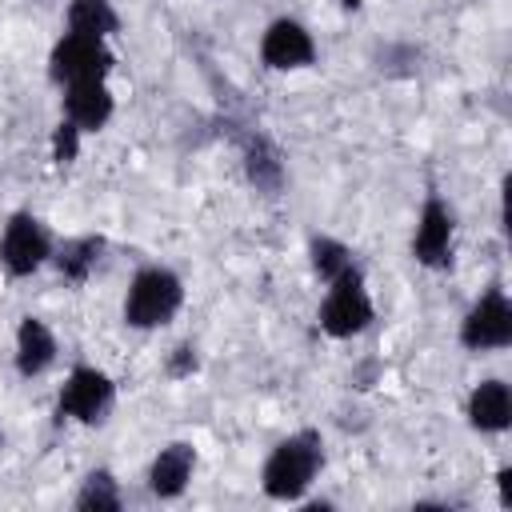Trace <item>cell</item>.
Instances as JSON below:
<instances>
[{"mask_svg":"<svg viewBox=\"0 0 512 512\" xmlns=\"http://www.w3.org/2000/svg\"><path fill=\"white\" fill-rule=\"evenodd\" d=\"M64 28L96 40H112L120 32V8L112 0H68Z\"/></svg>","mask_w":512,"mask_h":512,"instance_id":"cell-16","label":"cell"},{"mask_svg":"<svg viewBox=\"0 0 512 512\" xmlns=\"http://www.w3.org/2000/svg\"><path fill=\"white\" fill-rule=\"evenodd\" d=\"M508 480H512V468L504 464V468L496 472V484H500V504H504V508L512 504V484H508Z\"/></svg>","mask_w":512,"mask_h":512,"instance_id":"cell-21","label":"cell"},{"mask_svg":"<svg viewBox=\"0 0 512 512\" xmlns=\"http://www.w3.org/2000/svg\"><path fill=\"white\" fill-rule=\"evenodd\" d=\"M60 116L68 124H76L84 136H96L112 124L116 116V96L108 88V80H84V84H68L60 96Z\"/></svg>","mask_w":512,"mask_h":512,"instance_id":"cell-13","label":"cell"},{"mask_svg":"<svg viewBox=\"0 0 512 512\" xmlns=\"http://www.w3.org/2000/svg\"><path fill=\"white\" fill-rule=\"evenodd\" d=\"M352 264H356V252H352L344 240H336V236H328V232H312V236H308V268H312V276H316L320 284H332V280L344 276Z\"/></svg>","mask_w":512,"mask_h":512,"instance_id":"cell-17","label":"cell"},{"mask_svg":"<svg viewBox=\"0 0 512 512\" xmlns=\"http://www.w3.org/2000/svg\"><path fill=\"white\" fill-rule=\"evenodd\" d=\"M412 260L428 272H448L456 256V212L440 192H428L412 224Z\"/></svg>","mask_w":512,"mask_h":512,"instance_id":"cell-8","label":"cell"},{"mask_svg":"<svg viewBox=\"0 0 512 512\" xmlns=\"http://www.w3.org/2000/svg\"><path fill=\"white\" fill-rule=\"evenodd\" d=\"M0 448H4V432H0Z\"/></svg>","mask_w":512,"mask_h":512,"instance_id":"cell-22","label":"cell"},{"mask_svg":"<svg viewBox=\"0 0 512 512\" xmlns=\"http://www.w3.org/2000/svg\"><path fill=\"white\" fill-rule=\"evenodd\" d=\"M164 372L168 380H188L192 372H200V348L192 340H180L168 356H164Z\"/></svg>","mask_w":512,"mask_h":512,"instance_id":"cell-20","label":"cell"},{"mask_svg":"<svg viewBox=\"0 0 512 512\" xmlns=\"http://www.w3.org/2000/svg\"><path fill=\"white\" fill-rule=\"evenodd\" d=\"M456 340L460 348L476 352V356H488V352H504L512 344V300L500 284H488L460 316V328H456Z\"/></svg>","mask_w":512,"mask_h":512,"instance_id":"cell-6","label":"cell"},{"mask_svg":"<svg viewBox=\"0 0 512 512\" xmlns=\"http://www.w3.org/2000/svg\"><path fill=\"white\" fill-rule=\"evenodd\" d=\"M184 300H188V288L172 264H140L128 276V288L120 296V320L132 332H156L180 316Z\"/></svg>","mask_w":512,"mask_h":512,"instance_id":"cell-2","label":"cell"},{"mask_svg":"<svg viewBox=\"0 0 512 512\" xmlns=\"http://www.w3.org/2000/svg\"><path fill=\"white\" fill-rule=\"evenodd\" d=\"M316 324L328 340H356L376 324V304H372V292H368V280H364L360 264H352L344 276L324 284Z\"/></svg>","mask_w":512,"mask_h":512,"instance_id":"cell-3","label":"cell"},{"mask_svg":"<svg viewBox=\"0 0 512 512\" xmlns=\"http://www.w3.org/2000/svg\"><path fill=\"white\" fill-rule=\"evenodd\" d=\"M60 360V340L52 332V324L44 316H20L16 332H12V364L24 380H40L56 368Z\"/></svg>","mask_w":512,"mask_h":512,"instance_id":"cell-10","label":"cell"},{"mask_svg":"<svg viewBox=\"0 0 512 512\" xmlns=\"http://www.w3.org/2000/svg\"><path fill=\"white\" fill-rule=\"evenodd\" d=\"M196 476V444L192 440H168L148 460L144 484L156 500H180Z\"/></svg>","mask_w":512,"mask_h":512,"instance_id":"cell-11","label":"cell"},{"mask_svg":"<svg viewBox=\"0 0 512 512\" xmlns=\"http://www.w3.org/2000/svg\"><path fill=\"white\" fill-rule=\"evenodd\" d=\"M108 252V240L100 232H80V236H68V240H56V252H52V268L64 284H84L92 280V272L100 268Z\"/></svg>","mask_w":512,"mask_h":512,"instance_id":"cell-14","label":"cell"},{"mask_svg":"<svg viewBox=\"0 0 512 512\" xmlns=\"http://www.w3.org/2000/svg\"><path fill=\"white\" fill-rule=\"evenodd\" d=\"M240 160H244V176H248V184L256 192H268L272 196V192L284 188V176H288L284 156H280V148L264 132H248L240 140Z\"/></svg>","mask_w":512,"mask_h":512,"instance_id":"cell-15","label":"cell"},{"mask_svg":"<svg viewBox=\"0 0 512 512\" xmlns=\"http://www.w3.org/2000/svg\"><path fill=\"white\" fill-rule=\"evenodd\" d=\"M256 52H260V64L268 72H304V68L316 64V52L320 48H316V36H312V28L304 20H296V16H272L264 24V32H260Z\"/></svg>","mask_w":512,"mask_h":512,"instance_id":"cell-9","label":"cell"},{"mask_svg":"<svg viewBox=\"0 0 512 512\" xmlns=\"http://www.w3.org/2000/svg\"><path fill=\"white\" fill-rule=\"evenodd\" d=\"M464 420L480 436H504L512 428V388L500 376H484L464 396Z\"/></svg>","mask_w":512,"mask_h":512,"instance_id":"cell-12","label":"cell"},{"mask_svg":"<svg viewBox=\"0 0 512 512\" xmlns=\"http://www.w3.org/2000/svg\"><path fill=\"white\" fill-rule=\"evenodd\" d=\"M324 472V436L316 428H296L280 436L260 464V492L276 504H300Z\"/></svg>","mask_w":512,"mask_h":512,"instance_id":"cell-1","label":"cell"},{"mask_svg":"<svg viewBox=\"0 0 512 512\" xmlns=\"http://www.w3.org/2000/svg\"><path fill=\"white\" fill-rule=\"evenodd\" d=\"M112 68H116V52L108 40H96V36L64 32L48 48V80L56 88L84 84V80H108Z\"/></svg>","mask_w":512,"mask_h":512,"instance_id":"cell-7","label":"cell"},{"mask_svg":"<svg viewBox=\"0 0 512 512\" xmlns=\"http://www.w3.org/2000/svg\"><path fill=\"white\" fill-rule=\"evenodd\" d=\"M76 512H120L124 508V488L112 468H92L80 488H76Z\"/></svg>","mask_w":512,"mask_h":512,"instance_id":"cell-18","label":"cell"},{"mask_svg":"<svg viewBox=\"0 0 512 512\" xmlns=\"http://www.w3.org/2000/svg\"><path fill=\"white\" fill-rule=\"evenodd\" d=\"M52 252H56V236L36 212L20 208L4 220V228H0V268L12 280H28L40 268H48Z\"/></svg>","mask_w":512,"mask_h":512,"instance_id":"cell-5","label":"cell"},{"mask_svg":"<svg viewBox=\"0 0 512 512\" xmlns=\"http://www.w3.org/2000/svg\"><path fill=\"white\" fill-rule=\"evenodd\" d=\"M116 408V380L96 364H72L64 384L56 388V416L68 424L96 428Z\"/></svg>","mask_w":512,"mask_h":512,"instance_id":"cell-4","label":"cell"},{"mask_svg":"<svg viewBox=\"0 0 512 512\" xmlns=\"http://www.w3.org/2000/svg\"><path fill=\"white\" fill-rule=\"evenodd\" d=\"M80 152H84V132L60 116L56 128H52V136H48V156H52V164H56V168H68V164L80 160Z\"/></svg>","mask_w":512,"mask_h":512,"instance_id":"cell-19","label":"cell"}]
</instances>
